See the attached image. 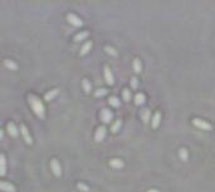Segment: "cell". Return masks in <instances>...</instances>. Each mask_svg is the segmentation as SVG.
<instances>
[{
    "instance_id": "6da1fadb",
    "label": "cell",
    "mask_w": 215,
    "mask_h": 192,
    "mask_svg": "<svg viewBox=\"0 0 215 192\" xmlns=\"http://www.w3.org/2000/svg\"><path fill=\"white\" fill-rule=\"evenodd\" d=\"M28 102H29L33 112L37 114V117L43 119L45 117V108H44V104L40 102V99L38 97H35L34 94H29L28 95Z\"/></svg>"
},
{
    "instance_id": "7a4b0ae2",
    "label": "cell",
    "mask_w": 215,
    "mask_h": 192,
    "mask_svg": "<svg viewBox=\"0 0 215 192\" xmlns=\"http://www.w3.org/2000/svg\"><path fill=\"white\" fill-rule=\"evenodd\" d=\"M191 123H193L196 128H200V129H203V131H211V129H213V126H211L209 122H206V121H204V119H201V118H193Z\"/></svg>"
},
{
    "instance_id": "3957f363",
    "label": "cell",
    "mask_w": 215,
    "mask_h": 192,
    "mask_svg": "<svg viewBox=\"0 0 215 192\" xmlns=\"http://www.w3.org/2000/svg\"><path fill=\"white\" fill-rule=\"evenodd\" d=\"M20 133H21V136H23V138H24V141H25L27 145H32L33 139H32L29 129H28V127L25 124H20Z\"/></svg>"
},
{
    "instance_id": "277c9868",
    "label": "cell",
    "mask_w": 215,
    "mask_h": 192,
    "mask_svg": "<svg viewBox=\"0 0 215 192\" xmlns=\"http://www.w3.org/2000/svg\"><path fill=\"white\" fill-rule=\"evenodd\" d=\"M100 117H101V121L103 123H110L112 121V118H113V113L108 108H103L100 113Z\"/></svg>"
},
{
    "instance_id": "5b68a950",
    "label": "cell",
    "mask_w": 215,
    "mask_h": 192,
    "mask_svg": "<svg viewBox=\"0 0 215 192\" xmlns=\"http://www.w3.org/2000/svg\"><path fill=\"white\" fill-rule=\"evenodd\" d=\"M67 20L69 21V24H72L73 27H82L83 25V21L81 20V18H78L76 14H67Z\"/></svg>"
},
{
    "instance_id": "8992f818",
    "label": "cell",
    "mask_w": 215,
    "mask_h": 192,
    "mask_svg": "<svg viewBox=\"0 0 215 192\" xmlns=\"http://www.w3.org/2000/svg\"><path fill=\"white\" fill-rule=\"evenodd\" d=\"M51 170H52L53 175L57 176V177H59V176L62 175V167H60V163L58 162V159L53 158V159L51 161Z\"/></svg>"
},
{
    "instance_id": "52a82bcc",
    "label": "cell",
    "mask_w": 215,
    "mask_h": 192,
    "mask_svg": "<svg viewBox=\"0 0 215 192\" xmlns=\"http://www.w3.org/2000/svg\"><path fill=\"white\" fill-rule=\"evenodd\" d=\"M106 132H107L106 127H105V126H100L97 129H96L94 141H96V142H102V141L105 139V137H106Z\"/></svg>"
},
{
    "instance_id": "ba28073f",
    "label": "cell",
    "mask_w": 215,
    "mask_h": 192,
    "mask_svg": "<svg viewBox=\"0 0 215 192\" xmlns=\"http://www.w3.org/2000/svg\"><path fill=\"white\" fill-rule=\"evenodd\" d=\"M103 72H105V79H106L107 84H108V85H113V83H114V78H113V74H112V72H111L110 67L106 65V67L103 68Z\"/></svg>"
},
{
    "instance_id": "9c48e42d",
    "label": "cell",
    "mask_w": 215,
    "mask_h": 192,
    "mask_svg": "<svg viewBox=\"0 0 215 192\" xmlns=\"http://www.w3.org/2000/svg\"><path fill=\"white\" fill-rule=\"evenodd\" d=\"M0 191H4V192H16L14 185L5 182V181H0Z\"/></svg>"
},
{
    "instance_id": "30bf717a",
    "label": "cell",
    "mask_w": 215,
    "mask_h": 192,
    "mask_svg": "<svg viewBox=\"0 0 215 192\" xmlns=\"http://www.w3.org/2000/svg\"><path fill=\"white\" fill-rule=\"evenodd\" d=\"M7 131H8L9 136H10V137H13V138H16V137H18V134H19V131H18L16 126H15L13 122H10V123H8V124H7Z\"/></svg>"
},
{
    "instance_id": "8fae6325",
    "label": "cell",
    "mask_w": 215,
    "mask_h": 192,
    "mask_svg": "<svg viewBox=\"0 0 215 192\" xmlns=\"http://www.w3.org/2000/svg\"><path fill=\"white\" fill-rule=\"evenodd\" d=\"M160 122H161V113L160 112H155L152 118H151V127L154 129H156L160 126Z\"/></svg>"
},
{
    "instance_id": "7c38bea8",
    "label": "cell",
    "mask_w": 215,
    "mask_h": 192,
    "mask_svg": "<svg viewBox=\"0 0 215 192\" xmlns=\"http://www.w3.org/2000/svg\"><path fill=\"white\" fill-rule=\"evenodd\" d=\"M7 175V158L2 153L0 155V177Z\"/></svg>"
},
{
    "instance_id": "4fadbf2b",
    "label": "cell",
    "mask_w": 215,
    "mask_h": 192,
    "mask_svg": "<svg viewBox=\"0 0 215 192\" xmlns=\"http://www.w3.org/2000/svg\"><path fill=\"white\" fill-rule=\"evenodd\" d=\"M110 166L112 167V168H122V167L125 166V162L122 159H119V158H112L110 161Z\"/></svg>"
},
{
    "instance_id": "5bb4252c",
    "label": "cell",
    "mask_w": 215,
    "mask_h": 192,
    "mask_svg": "<svg viewBox=\"0 0 215 192\" xmlns=\"http://www.w3.org/2000/svg\"><path fill=\"white\" fill-rule=\"evenodd\" d=\"M92 41H87V43H84L83 44V46L81 48V52H79V55H82V57H84V55H87L88 53H89V50L92 49Z\"/></svg>"
},
{
    "instance_id": "9a60e30c",
    "label": "cell",
    "mask_w": 215,
    "mask_h": 192,
    "mask_svg": "<svg viewBox=\"0 0 215 192\" xmlns=\"http://www.w3.org/2000/svg\"><path fill=\"white\" fill-rule=\"evenodd\" d=\"M145 102H146V97L143 93H137L135 95V104L136 106H142V104H145Z\"/></svg>"
},
{
    "instance_id": "2e32d148",
    "label": "cell",
    "mask_w": 215,
    "mask_h": 192,
    "mask_svg": "<svg viewBox=\"0 0 215 192\" xmlns=\"http://www.w3.org/2000/svg\"><path fill=\"white\" fill-rule=\"evenodd\" d=\"M141 118H142V121L145 122V123L150 122L151 121V111L149 108H145V109L141 112Z\"/></svg>"
},
{
    "instance_id": "e0dca14e",
    "label": "cell",
    "mask_w": 215,
    "mask_h": 192,
    "mask_svg": "<svg viewBox=\"0 0 215 192\" xmlns=\"http://www.w3.org/2000/svg\"><path fill=\"white\" fill-rule=\"evenodd\" d=\"M132 67H133V70H135V73H141L142 72V63L138 58H135L133 62H132Z\"/></svg>"
},
{
    "instance_id": "ac0fdd59",
    "label": "cell",
    "mask_w": 215,
    "mask_h": 192,
    "mask_svg": "<svg viewBox=\"0 0 215 192\" xmlns=\"http://www.w3.org/2000/svg\"><path fill=\"white\" fill-rule=\"evenodd\" d=\"M4 65L10 70H16L18 69V64L11 59H4Z\"/></svg>"
},
{
    "instance_id": "d6986e66",
    "label": "cell",
    "mask_w": 215,
    "mask_h": 192,
    "mask_svg": "<svg viewBox=\"0 0 215 192\" xmlns=\"http://www.w3.org/2000/svg\"><path fill=\"white\" fill-rule=\"evenodd\" d=\"M58 89H52V90H49V92H48V93H45L44 94V99L45 101H52L54 97H56V95L58 94Z\"/></svg>"
},
{
    "instance_id": "ffe728a7",
    "label": "cell",
    "mask_w": 215,
    "mask_h": 192,
    "mask_svg": "<svg viewBox=\"0 0 215 192\" xmlns=\"http://www.w3.org/2000/svg\"><path fill=\"white\" fill-rule=\"evenodd\" d=\"M179 158L181 159V161H184V162H186L187 159H189V152H187V150L186 148H180L179 150Z\"/></svg>"
},
{
    "instance_id": "44dd1931",
    "label": "cell",
    "mask_w": 215,
    "mask_h": 192,
    "mask_svg": "<svg viewBox=\"0 0 215 192\" xmlns=\"http://www.w3.org/2000/svg\"><path fill=\"white\" fill-rule=\"evenodd\" d=\"M108 103H110V106H112V107H114V108H118L119 106H121V101H119V99L116 97V95H112V97H110Z\"/></svg>"
},
{
    "instance_id": "7402d4cb",
    "label": "cell",
    "mask_w": 215,
    "mask_h": 192,
    "mask_svg": "<svg viewBox=\"0 0 215 192\" xmlns=\"http://www.w3.org/2000/svg\"><path fill=\"white\" fill-rule=\"evenodd\" d=\"M88 35H89V33H88V32H82V33H78V34L74 37V41H76V43H79V41H82V40L87 39V38H88Z\"/></svg>"
},
{
    "instance_id": "603a6c76",
    "label": "cell",
    "mask_w": 215,
    "mask_h": 192,
    "mask_svg": "<svg viewBox=\"0 0 215 192\" xmlns=\"http://www.w3.org/2000/svg\"><path fill=\"white\" fill-rule=\"evenodd\" d=\"M82 87H83V90H84L86 93H89V92L92 90V84H91V82H89L87 78H84V79L82 81Z\"/></svg>"
},
{
    "instance_id": "cb8c5ba5",
    "label": "cell",
    "mask_w": 215,
    "mask_h": 192,
    "mask_svg": "<svg viewBox=\"0 0 215 192\" xmlns=\"http://www.w3.org/2000/svg\"><path fill=\"white\" fill-rule=\"evenodd\" d=\"M121 126H122V121L121 119H117V121L112 124V127H111V131H112V133H117L118 131H119V128H121Z\"/></svg>"
},
{
    "instance_id": "d4e9b609",
    "label": "cell",
    "mask_w": 215,
    "mask_h": 192,
    "mask_svg": "<svg viewBox=\"0 0 215 192\" xmlns=\"http://www.w3.org/2000/svg\"><path fill=\"white\" fill-rule=\"evenodd\" d=\"M131 97H132L131 90L127 89V88H125V89L122 90V98H123V101H125V102H130V101H131Z\"/></svg>"
},
{
    "instance_id": "484cf974",
    "label": "cell",
    "mask_w": 215,
    "mask_h": 192,
    "mask_svg": "<svg viewBox=\"0 0 215 192\" xmlns=\"http://www.w3.org/2000/svg\"><path fill=\"white\" fill-rule=\"evenodd\" d=\"M107 89H105V88H101V89H97L94 92V97H97V98H100V97H103V95H106L107 94Z\"/></svg>"
},
{
    "instance_id": "4316f807",
    "label": "cell",
    "mask_w": 215,
    "mask_h": 192,
    "mask_svg": "<svg viewBox=\"0 0 215 192\" xmlns=\"http://www.w3.org/2000/svg\"><path fill=\"white\" fill-rule=\"evenodd\" d=\"M105 50H106L107 54H110V55H112V57H117V52L114 50V48H112V46H110V45H106V46H105Z\"/></svg>"
},
{
    "instance_id": "83f0119b",
    "label": "cell",
    "mask_w": 215,
    "mask_h": 192,
    "mask_svg": "<svg viewBox=\"0 0 215 192\" xmlns=\"http://www.w3.org/2000/svg\"><path fill=\"white\" fill-rule=\"evenodd\" d=\"M77 188L79 191H82V192H89V187L87 185H84V183H78L77 185Z\"/></svg>"
},
{
    "instance_id": "f1b7e54d",
    "label": "cell",
    "mask_w": 215,
    "mask_h": 192,
    "mask_svg": "<svg viewBox=\"0 0 215 192\" xmlns=\"http://www.w3.org/2000/svg\"><path fill=\"white\" fill-rule=\"evenodd\" d=\"M137 87H138V79L136 77H132L131 78V88L132 89H137Z\"/></svg>"
},
{
    "instance_id": "f546056e",
    "label": "cell",
    "mask_w": 215,
    "mask_h": 192,
    "mask_svg": "<svg viewBox=\"0 0 215 192\" xmlns=\"http://www.w3.org/2000/svg\"><path fill=\"white\" fill-rule=\"evenodd\" d=\"M3 137H4V131H3V129H0V141L3 139Z\"/></svg>"
},
{
    "instance_id": "4dcf8cb0",
    "label": "cell",
    "mask_w": 215,
    "mask_h": 192,
    "mask_svg": "<svg viewBox=\"0 0 215 192\" xmlns=\"http://www.w3.org/2000/svg\"><path fill=\"white\" fill-rule=\"evenodd\" d=\"M147 192H160L159 190H156V188H151V190H149Z\"/></svg>"
}]
</instances>
